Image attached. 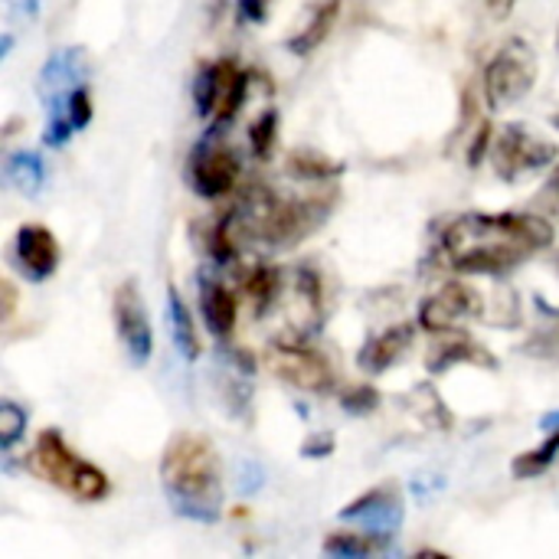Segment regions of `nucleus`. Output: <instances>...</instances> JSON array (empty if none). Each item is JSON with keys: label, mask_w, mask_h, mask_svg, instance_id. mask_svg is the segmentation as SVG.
Wrapping results in <instances>:
<instances>
[{"label": "nucleus", "mask_w": 559, "mask_h": 559, "mask_svg": "<svg viewBox=\"0 0 559 559\" xmlns=\"http://www.w3.org/2000/svg\"><path fill=\"white\" fill-rule=\"evenodd\" d=\"M554 242V226L534 213H465L442 233V262L465 275H504Z\"/></svg>", "instance_id": "obj_1"}, {"label": "nucleus", "mask_w": 559, "mask_h": 559, "mask_svg": "<svg viewBox=\"0 0 559 559\" xmlns=\"http://www.w3.org/2000/svg\"><path fill=\"white\" fill-rule=\"evenodd\" d=\"M314 223H318L314 203L288 200L272 187H252L236 200V206L226 216H219L210 236V249L216 259H233L236 249L246 242L288 246L305 233H311Z\"/></svg>", "instance_id": "obj_2"}, {"label": "nucleus", "mask_w": 559, "mask_h": 559, "mask_svg": "<svg viewBox=\"0 0 559 559\" xmlns=\"http://www.w3.org/2000/svg\"><path fill=\"white\" fill-rule=\"evenodd\" d=\"M164 495L177 514L210 524L223 511V468L216 445L200 432H177L160 459Z\"/></svg>", "instance_id": "obj_3"}, {"label": "nucleus", "mask_w": 559, "mask_h": 559, "mask_svg": "<svg viewBox=\"0 0 559 559\" xmlns=\"http://www.w3.org/2000/svg\"><path fill=\"white\" fill-rule=\"evenodd\" d=\"M33 468L59 491H66L69 498L75 501H85V504H95L102 498H108L111 485H108V475L102 468H95L92 462H85L82 455H75L69 449V442L56 432V429H46L39 439H36V449H33Z\"/></svg>", "instance_id": "obj_4"}, {"label": "nucleus", "mask_w": 559, "mask_h": 559, "mask_svg": "<svg viewBox=\"0 0 559 559\" xmlns=\"http://www.w3.org/2000/svg\"><path fill=\"white\" fill-rule=\"evenodd\" d=\"M540 62L531 43L524 39H508L488 62L485 69V95L491 108H508L514 102H521L534 82H537Z\"/></svg>", "instance_id": "obj_5"}, {"label": "nucleus", "mask_w": 559, "mask_h": 559, "mask_svg": "<svg viewBox=\"0 0 559 559\" xmlns=\"http://www.w3.org/2000/svg\"><path fill=\"white\" fill-rule=\"evenodd\" d=\"M246 95H249V75L239 69L236 59L210 62L193 85L197 108L200 115L213 118V124H229L236 111L242 108Z\"/></svg>", "instance_id": "obj_6"}, {"label": "nucleus", "mask_w": 559, "mask_h": 559, "mask_svg": "<svg viewBox=\"0 0 559 559\" xmlns=\"http://www.w3.org/2000/svg\"><path fill=\"white\" fill-rule=\"evenodd\" d=\"M557 144H550L547 138L534 134L524 124H504L491 144L495 170L501 180H521L524 174L544 170L557 160Z\"/></svg>", "instance_id": "obj_7"}, {"label": "nucleus", "mask_w": 559, "mask_h": 559, "mask_svg": "<svg viewBox=\"0 0 559 559\" xmlns=\"http://www.w3.org/2000/svg\"><path fill=\"white\" fill-rule=\"evenodd\" d=\"M239 180V157L219 138H203L190 154V183L200 197H223Z\"/></svg>", "instance_id": "obj_8"}, {"label": "nucleus", "mask_w": 559, "mask_h": 559, "mask_svg": "<svg viewBox=\"0 0 559 559\" xmlns=\"http://www.w3.org/2000/svg\"><path fill=\"white\" fill-rule=\"evenodd\" d=\"M269 367L278 380L298 386V390H308V393H324L331 390L334 377H331V367L328 360L305 347L301 341H285V344H275L272 354H269Z\"/></svg>", "instance_id": "obj_9"}, {"label": "nucleus", "mask_w": 559, "mask_h": 559, "mask_svg": "<svg viewBox=\"0 0 559 559\" xmlns=\"http://www.w3.org/2000/svg\"><path fill=\"white\" fill-rule=\"evenodd\" d=\"M111 314H115V328H118V337H121L131 364L144 367L151 360L154 337H151V321H147L138 282H121L118 285L115 301H111Z\"/></svg>", "instance_id": "obj_10"}, {"label": "nucleus", "mask_w": 559, "mask_h": 559, "mask_svg": "<svg viewBox=\"0 0 559 559\" xmlns=\"http://www.w3.org/2000/svg\"><path fill=\"white\" fill-rule=\"evenodd\" d=\"M481 314V295L462 282L445 285L426 305L419 308V324L426 331H452L462 318H478Z\"/></svg>", "instance_id": "obj_11"}, {"label": "nucleus", "mask_w": 559, "mask_h": 559, "mask_svg": "<svg viewBox=\"0 0 559 559\" xmlns=\"http://www.w3.org/2000/svg\"><path fill=\"white\" fill-rule=\"evenodd\" d=\"M13 252H16V262H20L23 275L33 278V282H46L59 269V242L46 226H36V223L20 226Z\"/></svg>", "instance_id": "obj_12"}, {"label": "nucleus", "mask_w": 559, "mask_h": 559, "mask_svg": "<svg viewBox=\"0 0 559 559\" xmlns=\"http://www.w3.org/2000/svg\"><path fill=\"white\" fill-rule=\"evenodd\" d=\"M341 518H344V521H360L364 531L386 537V534H393V531L400 527V521H403V498H400L396 488L383 485V488H373L370 495L357 498L350 508H344Z\"/></svg>", "instance_id": "obj_13"}, {"label": "nucleus", "mask_w": 559, "mask_h": 559, "mask_svg": "<svg viewBox=\"0 0 559 559\" xmlns=\"http://www.w3.org/2000/svg\"><path fill=\"white\" fill-rule=\"evenodd\" d=\"M200 308H203V321L216 337H229L236 328V314H239V301L236 295L216 282V278H200Z\"/></svg>", "instance_id": "obj_14"}, {"label": "nucleus", "mask_w": 559, "mask_h": 559, "mask_svg": "<svg viewBox=\"0 0 559 559\" xmlns=\"http://www.w3.org/2000/svg\"><path fill=\"white\" fill-rule=\"evenodd\" d=\"M416 328L413 324H396L383 334H377L373 341H367L364 354H360V370L367 373H383L386 367H393L413 344Z\"/></svg>", "instance_id": "obj_15"}, {"label": "nucleus", "mask_w": 559, "mask_h": 559, "mask_svg": "<svg viewBox=\"0 0 559 559\" xmlns=\"http://www.w3.org/2000/svg\"><path fill=\"white\" fill-rule=\"evenodd\" d=\"M455 364H478V367H488V370L498 367V360L481 344H475L468 337H452L445 344H436L432 354H429V360H426V367L432 373H442V370H449Z\"/></svg>", "instance_id": "obj_16"}, {"label": "nucleus", "mask_w": 559, "mask_h": 559, "mask_svg": "<svg viewBox=\"0 0 559 559\" xmlns=\"http://www.w3.org/2000/svg\"><path fill=\"white\" fill-rule=\"evenodd\" d=\"M540 426L547 429V439H544V445H537V449H531V452H524V455H518V459H514V465H511L514 478H534V475H544V472L557 462L559 413L544 416V423H540Z\"/></svg>", "instance_id": "obj_17"}, {"label": "nucleus", "mask_w": 559, "mask_h": 559, "mask_svg": "<svg viewBox=\"0 0 559 559\" xmlns=\"http://www.w3.org/2000/svg\"><path fill=\"white\" fill-rule=\"evenodd\" d=\"M337 10H341V0H324V3H318V7H314V13H311V20H308V23L292 36L288 49H292V52H298V56L314 52V49L324 43V36L334 29V23H337Z\"/></svg>", "instance_id": "obj_18"}, {"label": "nucleus", "mask_w": 559, "mask_h": 559, "mask_svg": "<svg viewBox=\"0 0 559 559\" xmlns=\"http://www.w3.org/2000/svg\"><path fill=\"white\" fill-rule=\"evenodd\" d=\"M3 180H7L13 190L26 193V197L39 193V190H43V183H46L43 157H39V154H33V151H16V154H10V157H7V164H3Z\"/></svg>", "instance_id": "obj_19"}, {"label": "nucleus", "mask_w": 559, "mask_h": 559, "mask_svg": "<svg viewBox=\"0 0 559 559\" xmlns=\"http://www.w3.org/2000/svg\"><path fill=\"white\" fill-rule=\"evenodd\" d=\"M167 314H170V334H174V344H177L180 357L197 360L200 357V334H197L190 308L183 305L177 288H167Z\"/></svg>", "instance_id": "obj_20"}, {"label": "nucleus", "mask_w": 559, "mask_h": 559, "mask_svg": "<svg viewBox=\"0 0 559 559\" xmlns=\"http://www.w3.org/2000/svg\"><path fill=\"white\" fill-rule=\"evenodd\" d=\"M377 550H383V537L380 534H331L328 540H324V554H331V557H370V554H377Z\"/></svg>", "instance_id": "obj_21"}, {"label": "nucleus", "mask_w": 559, "mask_h": 559, "mask_svg": "<svg viewBox=\"0 0 559 559\" xmlns=\"http://www.w3.org/2000/svg\"><path fill=\"white\" fill-rule=\"evenodd\" d=\"M62 121H66L72 131H82V128L92 121V95H88L85 82H82V85H75V88H72V95L66 98Z\"/></svg>", "instance_id": "obj_22"}, {"label": "nucleus", "mask_w": 559, "mask_h": 559, "mask_svg": "<svg viewBox=\"0 0 559 559\" xmlns=\"http://www.w3.org/2000/svg\"><path fill=\"white\" fill-rule=\"evenodd\" d=\"M26 429V413L16 403H3L0 406V449L10 452L16 445V439Z\"/></svg>", "instance_id": "obj_23"}, {"label": "nucleus", "mask_w": 559, "mask_h": 559, "mask_svg": "<svg viewBox=\"0 0 559 559\" xmlns=\"http://www.w3.org/2000/svg\"><path fill=\"white\" fill-rule=\"evenodd\" d=\"M275 128H278V118L275 111H265L252 128H249V138H252V151L259 157H269L272 154V144H275Z\"/></svg>", "instance_id": "obj_24"}, {"label": "nucleus", "mask_w": 559, "mask_h": 559, "mask_svg": "<svg viewBox=\"0 0 559 559\" xmlns=\"http://www.w3.org/2000/svg\"><path fill=\"white\" fill-rule=\"evenodd\" d=\"M347 409H354V413H367V409H373L377 406V393L373 390H367V386H360L357 393H350L347 396V403H344Z\"/></svg>", "instance_id": "obj_25"}, {"label": "nucleus", "mask_w": 559, "mask_h": 559, "mask_svg": "<svg viewBox=\"0 0 559 559\" xmlns=\"http://www.w3.org/2000/svg\"><path fill=\"white\" fill-rule=\"evenodd\" d=\"M269 7H272V0H239L242 16H246V20H252V23L269 20Z\"/></svg>", "instance_id": "obj_26"}, {"label": "nucleus", "mask_w": 559, "mask_h": 559, "mask_svg": "<svg viewBox=\"0 0 559 559\" xmlns=\"http://www.w3.org/2000/svg\"><path fill=\"white\" fill-rule=\"evenodd\" d=\"M544 193H547V203H550L554 210H559V167H557V170H554V177L547 180Z\"/></svg>", "instance_id": "obj_27"}, {"label": "nucleus", "mask_w": 559, "mask_h": 559, "mask_svg": "<svg viewBox=\"0 0 559 559\" xmlns=\"http://www.w3.org/2000/svg\"><path fill=\"white\" fill-rule=\"evenodd\" d=\"M485 3H488V10H491L495 16H501V20H504V16L514 10V3H518V0H485Z\"/></svg>", "instance_id": "obj_28"}, {"label": "nucleus", "mask_w": 559, "mask_h": 559, "mask_svg": "<svg viewBox=\"0 0 559 559\" xmlns=\"http://www.w3.org/2000/svg\"><path fill=\"white\" fill-rule=\"evenodd\" d=\"M43 0H13V10H20V16H36Z\"/></svg>", "instance_id": "obj_29"}, {"label": "nucleus", "mask_w": 559, "mask_h": 559, "mask_svg": "<svg viewBox=\"0 0 559 559\" xmlns=\"http://www.w3.org/2000/svg\"><path fill=\"white\" fill-rule=\"evenodd\" d=\"M13 301H16V295H13V285H10V282H3V318H10V311H13Z\"/></svg>", "instance_id": "obj_30"}]
</instances>
